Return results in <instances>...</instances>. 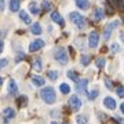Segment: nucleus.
Wrapping results in <instances>:
<instances>
[{"label": "nucleus", "instance_id": "obj_9", "mask_svg": "<svg viewBox=\"0 0 124 124\" xmlns=\"http://www.w3.org/2000/svg\"><path fill=\"white\" fill-rule=\"evenodd\" d=\"M87 84H88V80H87V79L79 80V81H77V85H76V91L80 93V94H85V93H87V91H85Z\"/></svg>", "mask_w": 124, "mask_h": 124}, {"label": "nucleus", "instance_id": "obj_38", "mask_svg": "<svg viewBox=\"0 0 124 124\" xmlns=\"http://www.w3.org/2000/svg\"><path fill=\"white\" fill-rule=\"evenodd\" d=\"M120 109H121V113L124 115V102L121 103V105H120Z\"/></svg>", "mask_w": 124, "mask_h": 124}, {"label": "nucleus", "instance_id": "obj_6", "mask_svg": "<svg viewBox=\"0 0 124 124\" xmlns=\"http://www.w3.org/2000/svg\"><path fill=\"white\" fill-rule=\"evenodd\" d=\"M119 25H120V21H113V22L108 23L106 26H105V33H103V37H105V40H108L109 37H110L112 31H113L115 28H117Z\"/></svg>", "mask_w": 124, "mask_h": 124}, {"label": "nucleus", "instance_id": "obj_3", "mask_svg": "<svg viewBox=\"0 0 124 124\" xmlns=\"http://www.w3.org/2000/svg\"><path fill=\"white\" fill-rule=\"evenodd\" d=\"M69 18H70V21L75 23L79 29H83V28L85 26V18L83 17L81 14H79V13H76L75 11V13L69 14Z\"/></svg>", "mask_w": 124, "mask_h": 124}, {"label": "nucleus", "instance_id": "obj_25", "mask_svg": "<svg viewBox=\"0 0 124 124\" xmlns=\"http://www.w3.org/2000/svg\"><path fill=\"white\" fill-rule=\"evenodd\" d=\"M68 76H69V77H70V79L73 80V81H76V83L79 81V76H77V73H76V72L69 70V72H68Z\"/></svg>", "mask_w": 124, "mask_h": 124}, {"label": "nucleus", "instance_id": "obj_36", "mask_svg": "<svg viewBox=\"0 0 124 124\" xmlns=\"http://www.w3.org/2000/svg\"><path fill=\"white\" fill-rule=\"evenodd\" d=\"M4 8V0H0V10Z\"/></svg>", "mask_w": 124, "mask_h": 124}, {"label": "nucleus", "instance_id": "obj_32", "mask_svg": "<svg viewBox=\"0 0 124 124\" xmlns=\"http://www.w3.org/2000/svg\"><path fill=\"white\" fill-rule=\"evenodd\" d=\"M8 63V61L6 59V58H3V59H0V69H3V68H6V65Z\"/></svg>", "mask_w": 124, "mask_h": 124}, {"label": "nucleus", "instance_id": "obj_20", "mask_svg": "<svg viewBox=\"0 0 124 124\" xmlns=\"http://www.w3.org/2000/svg\"><path fill=\"white\" fill-rule=\"evenodd\" d=\"M33 69H35L36 72H40L43 69V66H41V59H40V58H36L35 61H33Z\"/></svg>", "mask_w": 124, "mask_h": 124}, {"label": "nucleus", "instance_id": "obj_28", "mask_svg": "<svg viewBox=\"0 0 124 124\" xmlns=\"http://www.w3.org/2000/svg\"><path fill=\"white\" fill-rule=\"evenodd\" d=\"M31 13L35 14V15H37V14H39V7L36 6V3H32V4H31Z\"/></svg>", "mask_w": 124, "mask_h": 124}, {"label": "nucleus", "instance_id": "obj_41", "mask_svg": "<svg viewBox=\"0 0 124 124\" xmlns=\"http://www.w3.org/2000/svg\"><path fill=\"white\" fill-rule=\"evenodd\" d=\"M1 84H3V77H0V87H1Z\"/></svg>", "mask_w": 124, "mask_h": 124}, {"label": "nucleus", "instance_id": "obj_23", "mask_svg": "<svg viewBox=\"0 0 124 124\" xmlns=\"http://www.w3.org/2000/svg\"><path fill=\"white\" fill-rule=\"evenodd\" d=\"M76 123L77 124H87L88 123V119H87L85 116H83V115H79L77 117H76Z\"/></svg>", "mask_w": 124, "mask_h": 124}, {"label": "nucleus", "instance_id": "obj_22", "mask_svg": "<svg viewBox=\"0 0 124 124\" xmlns=\"http://www.w3.org/2000/svg\"><path fill=\"white\" fill-rule=\"evenodd\" d=\"M80 62H81V65H84V66H87L90 62H91V57L90 55H81V58H80Z\"/></svg>", "mask_w": 124, "mask_h": 124}, {"label": "nucleus", "instance_id": "obj_21", "mask_svg": "<svg viewBox=\"0 0 124 124\" xmlns=\"http://www.w3.org/2000/svg\"><path fill=\"white\" fill-rule=\"evenodd\" d=\"M18 106L19 108H23V106H26V103H28V98L25 97V95H22V97H19L18 98Z\"/></svg>", "mask_w": 124, "mask_h": 124}, {"label": "nucleus", "instance_id": "obj_11", "mask_svg": "<svg viewBox=\"0 0 124 124\" xmlns=\"http://www.w3.org/2000/svg\"><path fill=\"white\" fill-rule=\"evenodd\" d=\"M103 105H105L108 109H110V110L116 109V101L112 97H106V98H105V99H103Z\"/></svg>", "mask_w": 124, "mask_h": 124}, {"label": "nucleus", "instance_id": "obj_17", "mask_svg": "<svg viewBox=\"0 0 124 124\" xmlns=\"http://www.w3.org/2000/svg\"><path fill=\"white\" fill-rule=\"evenodd\" d=\"M17 91H18V88H17L15 81H14V80H10V81H8V93L11 94V95H15Z\"/></svg>", "mask_w": 124, "mask_h": 124}, {"label": "nucleus", "instance_id": "obj_1", "mask_svg": "<svg viewBox=\"0 0 124 124\" xmlns=\"http://www.w3.org/2000/svg\"><path fill=\"white\" fill-rule=\"evenodd\" d=\"M40 95L44 99L46 103H48V105H53L57 101V95H55V91H54L53 87H44V88L41 90Z\"/></svg>", "mask_w": 124, "mask_h": 124}, {"label": "nucleus", "instance_id": "obj_31", "mask_svg": "<svg viewBox=\"0 0 124 124\" xmlns=\"http://www.w3.org/2000/svg\"><path fill=\"white\" fill-rule=\"evenodd\" d=\"M116 91H117V95H119L120 98H124V87L123 85H119Z\"/></svg>", "mask_w": 124, "mask_h": 124}, {"label": "nucleus", "instance_id": "obj_10", "mask_svg": "<svg viewBox=\"0 0 124 124\" xmlns=\"http://www.w3.org/2000/svg\"><path fill=\"white\" fill-rule=\"evenodd\" d=\"M108 3H109L113 8L124 11V0H108Z\"/></svg>", "mask_w": 124, "mask_h": 124}, {"label": "nucleus", "instance_id": "obj_19", "mask_svg": "<svg viewBox=\"0 0 124 124\" xmlns=\"http://www.w3.org/2000/svg\"><path fill=\"white\" fill-rule=\"evenodd\" d=\"M19 18H21V19H22V21H23L25 23H28V25H29V23L32 22L31 18H29V15L26 14V11H23V10L21 11V13H19Z\"/></svg>", "mask_w": 124, "mask_h": 124}, {"label": "nucleus", "instance_id": "obj_13", "mask_svg": "<svg viewBox=\"0 0 124 124\" xmlns=\"http://www.w3.org/2000/svg\"><path fill=\"white\" fill-rule=\"evenodd\" d=\"M19 7H21V0H10V10L13 13L19 11Z\"/></svg>", "mask_w": 124, "mask_h": 124}, {"label": "nucleus", "instance_id": "obj_2", "mask_svg": "<svg viewBox=\"0 0 124 124\" xmlns=\"http://www.w3.org/2000/svg\"><path fill=\"white\" fill-rule=\"evenodd\" d=\"M15 110H14L13 108H6V109H3L1 110V113H0V121L3 124H8L11 120L15 117Z\"/></svg>", "mask_w": 124, "mask_h": 124}, {"label": "nucleus", "instance_id": "obj_12", "mask_svg": "<svg viewBox=\"0 0 124 124\" xmlns=\"http://www.w3.org/2000/svg\"><path fill=\"white\" fill-rule=\"evenodd\" d=\"M51 19H53L54 22H57L58 25L63 26V18L61 17V14L58 13V11H53L51 13Z\"/></svg>", "mask_w": 124, "mask_h": 124}, {"label": "nucleus", "instance_id": "obj_33", "mask_svg": "<svg viewBox=\"0 0 124 124\" xmlns=\"http://www.w3.org/2000/svg\"><path fill=\"white\" fill-rule=\"evenodd\" d=\"M105 124H119V123H117V120L116 119H109V120L105 121Z\"/></svg>", "mask_w": 124, "mask_h": 124}, {"label": "nucleus", "instance_id": "obj_43", "mask_svg": "<svg viewBox=\"0 0 124 124\" xmlns=\"http://www.w3.org/2000/svg\"><path fill=\"white\" fill-rule=\"evenodd\" d=\"M63 124H68V123H63Z\"/></svg>", "mask_w": 124, "mask_h": 124}, {"label": "nucleus", "instance_id": "obj_39", "mask_svg": "<svg viewBox=\"0 0 124 124\" xmlns=\"http://www.w3.org/2000/svg\"><path fill=\"white\" fill-rule=\"evenodd\" d=\"M116 120H117V123H119V124H124V120L123 119H116Z\"/></svg>", "mask_w": 124, "mask_h": 124}, {"label": "nucleus", "instance_id": "obj_4", "mask_svg": "<svg viewBox=\"0 0 124 124\" xmlns=\"http://www.w3.org/2000/svg\"><path fill=\"white\" fill-rule=\"evenodd\" d=\"M54 55H55V59H57L59 63H62V65H65V63L69 61L68 54H66V50L63 48V47H58V48H55Z\"/></svg>", "mask_w": 124, "mask_h": 124}, {"label": "nucleus", "instance_id": "obj_5", "mask_svg": "<svg viewBox=\"0 0 124 124\" xmlns=\"http://www.w3.org/2000/svg\"><path fill=\"white\" fill-rule=\"evenodd\" d=\"M69 106H70L72 110H79L80 108H81V101H80V98L77 95H72L69 98Z\"/></svg>", "mask_w": 124, "mask_h": 124}, {"label": "nucleus", "instance_id": "obj_15", "mask_svg": "<svg viewBox=\"0 0 124 124\" xmlns=\"http://www.w3.org/2000/svg\"><path fill=\"white\" fill-rule=\"evenodd\" d=\"M103 17H105V11H103L102 8H97L93 14V18L95 19V21H101Z\"/></svg>", "mask_w": 124, "mask_h": 124}, {"label": "nucleus", "instance_id": "obj_30", "mask_svg": "<svg viewBox=\"0 0 124 124\" xmlns=\"http://www.w3.org/2000/svg\"><path fill=\"white\" fill-rule=\"evenodd\" d=\"M98 94H99L98 90H93L91 93H88V98H90V99H95V98L98 97Z\"/></svg>", "mask_w": 124, "mask_h": 124}, {"label": "nucleus", "instance_id": "obj_29", "mask_svg": "<svg viewBox=\"0 0 124 124\" xmlns=\"http://www.w3.org/2000/svg\"><path fill=\"white\" fill-rule=\"evenodd\" d=\"M105 62H106L105 61V58H98L97 59V66L99 68V69H102V68L105 66Z\"/></svg>", "mask_w": 124, "mask_h": 124}, {"label": "nucleus", "instance_id": "obj_27", "mask_svg": "<svg viewBox=\"0 0 124 124\" xmlns=\"http://www.w3.org/2000/svg\"><path fill=\"white\" fill-rule=\"evenodd\" d=\"M47 76H48L51 80H57L58 79V72L57 70H50L48 73H47Z\"/></svg>", "mask_w": 124, "mask_h": 124}, {"label": "nucleus", "instance_id": "obj_35", "mask_svg": "<svg viewBox=\"0 0 124 124\" xmlns=\"http://www.w3.org/2000/svg\"><path fill=\"white\" fill-rule=\"evenodd\" d=\"M105 83H106L108 88H113V87H112V81H109V80H105Z\"/></svg>", "mask_w": 124, "mask_h": 124}, {"label": "nucleus", "instance_id": "obj_42", "mask_svg": "<svg viewBox=\"0 0 124 124\" xmlns=\"http://www.w3.org/2000/svg\"><path fill=\"white\" fill-rule=\"evenodd\" d=\"M51 124H58V123H57V121H53V123H51Z\"/></svg>", "mask_w": 124, "mask_h": 124}, {"label": "nucleus", "instance_id": "obj_7", "mask_svg": "<svg viewBox=\"0 0 124 124\" xmlns=\"http://www.w3.org/2000/svg\"><path fill=\"white\" fill-rule=\"evenodd\" d=\"M98 41H99V35H98V32L93 31L90 33V37H88V44L91 48H95L98 46Z\"/></svg>", "mask_w": 124, "mask_h": 124}, {"label": "nucleus", "instance_id": "obj_24", "mask_svg": "<svg viewBox=\"0 0 124 124\" xmlns=\"http://www.w3.org/2000/svg\"><path fill=\"white\" fill-rule=\"evenodd\" d=\"M59 90H61L62 94H69V91H70V87H69V84H66V83H62V84L59 85Z\"/></svg>", "mask_w": 124, "mask_h": 124}, {"label": "nucleus", "instance_id": "obj_8", "mask_svg": "<svg viewBox=\"0 0 124 124\" xmlns=\"http://www.w3.org/2000/svg\"><path fill=\"white\" fill-rule=\"evenodd\" d=\"M43 46H44V40L37 39V40H35V41H32V43H31V46H29V51L35 53V51H37V50L41 48Z\"/></svg>", "mask_w": 124, "mask_h": 124}, {"label": "nucleus", "instance_id": "obj_14", "mask_svg": "<svg viewBox=\"0 0 124 124\" xmlns=\"http://www.w3.org/2000/svg\"><path fill=\"white\" fill-rule=\"evenodd\" d=\"M32 83L36 85V87H41V85H44V79L41 77V76H32Z\"/></svg>", "mask_w": 124, "mask_h": 124}, {"label": "nucleus", "instance_id": "obj_34", "mask_svg": "<svg viewBox=\"0 0 124 124\" xmlns=\"http://www.w3.org/2000/svg\"><path fill=\"white\" fill-rule=\"evenodd\" d=\"M112 50H113V51L116 53V51H119V50H120V47L116 44V43H113V46H112Z\"/></svg>", "mask_w": 124, "mask_h": 124}, {"label": "nucleus", "instance_id": "obj_37", "mask_svg": "<svg viewBox=\"0 0 124 124\" xmlns=\"http://www.w3.org/2000/svg\"><path fill=\"white\" fill-rule=\"evenodd\" d=\"M3 48H4V43H3V41H0V53L3 51Z\"/></svg>", "mask_w": 124, "mask_h": 124}, {"label": "nucleus", "instance_id": "obj_18", "mask_svg": "<svg viewBox=\"0 0 124 124\" xmlns=\"http://www.w3.org/2000/svg\"><path fill=\"white\" fill-rule=\"evenodd\" d=\"M31 32L32 33H33V35H40V33H41V26H40V23H33V25H32L31 26Z\"/></svg>", "mask_w": 124, "mask_h": 124}, {"label": "nucleus", "instance_id": "obj_16", "mask_svg": "<svg viewBox=\"0 0 124 124\" xmlns=\"http://www.w3.org/2000/svg\"><path fill=\"white\" fill-rule=\"evenodd\" d=\"M76 4H77V7L81 10H87L90 7V1L88 0H76Z\"/></svg>", "mask_w": 124, "mask_h": 124}, {"label": "nucleus", "instance_id": "obj_40", "mask_svg": "<svg viewBox=\"0 0 124 124\" xmlns=\"http://www.w3.org/2000/svg\"><path fill=\"white\" fill-rule=\"evenodd\" d=\"M120 37H121V40L124 41V32H121V33H120Z\"/></svg>", "mask_w": 124, "mask_h": 124}, {"label": "nucleus", "instance_id": "obj_26", "mask_svg": "<svg viewBox=\"0 0 124 124\" xmlns=\"http://www.w3.org/2000/svg\"><path fill=\"white\" fill-rule=\"evenodd\" d=\"M41 6H43V8H44V11H48V10L53 8V4L50 3V1H47V0H43V3H41Z\"/></svg>", "mask_w": 124, "mask_h": 124}]
</instances>
